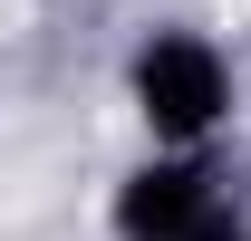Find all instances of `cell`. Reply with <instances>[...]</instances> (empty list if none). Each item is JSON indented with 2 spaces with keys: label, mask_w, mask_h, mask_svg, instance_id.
<instances>
[{
  "label": "cell",
  "mask_w": 251,
  "mask_h": 241,
  "mask_svg": "<svg viewBox=\"0 0 251 241\" xmlns=\"http://www.w3.org/2000/svg\"><path fill=\"white\" fill-rule=\"evenodd\" d=\"M184 241H251V232H242V212H222V203H213V212H203Z\"/></svg>",
  "instance_id": "3957f363"
},
{
  "label": "cell",
  "mask_w": 251,
  "mask_h": 241,
  "mask_svg": "<svg viewBox=\"0 0 251 241\" xmlns=\"http://www.w3.org/2000/svg\"><path fill=\"white\" fill-rule=\"evenodd\" d=\"M222 96H232V77L203 39H155L135 58V106L155 116V135H203L222 116Z\"/></svg>",
  "instance_id": "6da1fadb"
},
{
  "label": "cell",
  "mask_w": 251,
  "mask_h": 241,
  "mask_svg": "<svg viewBox=\"0 0 251 241\" xmlns=\"http://www.w3.org/2000/svg\"><path fill=\"white\" fill-rule=\"evenodd\" d=\"M203 212H213V174H193V164H145V174L126 183V203H116V232L126 241H184Z\"/></svg>",
  "instance_id": "7a4b0ae2"
}]
</instances>
